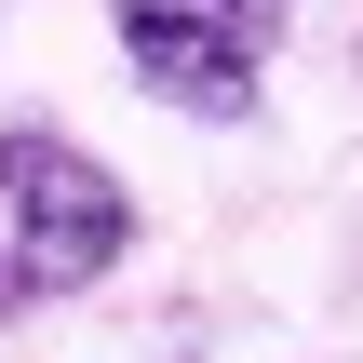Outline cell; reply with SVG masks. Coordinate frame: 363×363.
Returning a JSON list of instances; mask_svg holds the SVG:
<instances>
[{"label": "cell", "mask_w": 363, "mask_h": 363, "mask_svg": "<svg viewBox=\"0 0 363 363\" xmlns=\"http://www.w3.org/2000/svg\"><path fill=\"white\" fill-rule=\"evenodd\" d=\"M121 256H135V189H121L81 135L0 121V310L94 296Z\"/></svg>", "instance_id": "1"}, {"label": "cell", "mask_w": 363, "mask_h": 363, "mask_svg": "<svg viewBox=\"0 0 363 363\" xmlns=\"http://www.w3.org/2000/svg\"><path fill=\"white\" fill-rule=\"evenodd\" d=\"M283 13L296 0H108V40L135 94H162L175 121H242L283 54Z\"/></svg>", "instance_id": "2"}]
</instances>
